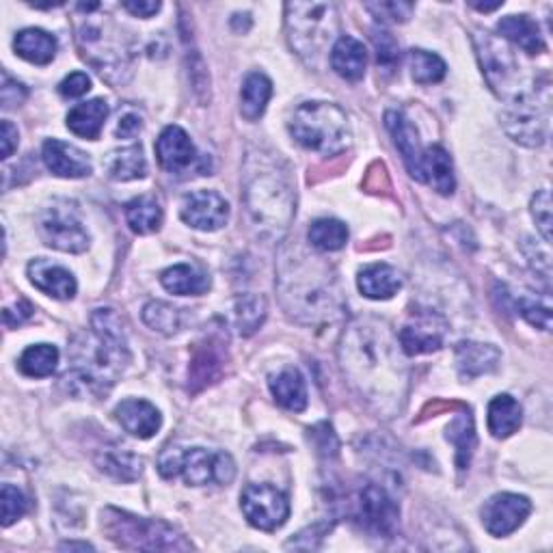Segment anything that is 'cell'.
<instances>
[{"label":"cell","instance_id":"ffe728a7","mask_svg":"<svg viewBox=\"0 0 553 553\" xmlns=\"http://www.w3.org/2000/svg\"><path fill=\"white\" fill-rule=\"evenodd\" d=\"M115 417L126 433L139 439L154 437L163 424L158 409L147 400H124L115 409Z\"/></svg>","mask_w":553,"mask_h":553},{"label":"cell","instance_id":"7bdbcfd3","mask_svg":"<svg viewBox=\"0 0 553 553\" xmlns=\"http://www.w3.org/2000/svg\"><path fill=\"white\" fill-rule=\"evenodd\" d=\"M409 67H411V76L417 85L439 83V80L445 76V70H448L441 57L433 55V52H426V50H411Z\"/></svg>","mask_w":553,"mask_h":553},{"label":"cell","instance_id":"f5cc1de1","mask_svg":"<svg viewBox=\"0 0 553 553\" xmlns=\"http://www.w3.org/2000/svg\"><path fill=\"white\" fill-rule=\"evenodd\" d=\"M141 128H143L141 117L134 115V113H128L126 117L119 119L115 132H117L119 139H134L141 132Z\"/></svg>","mask_w":553,"mask_h":553},{"label":"cell","instance_id":"b9f144b4","mask_svg":"<svg viewBox=\"0 0 553 553\" xmlns=\"http://www.w3.org/2000/svg\"><path fill=\"white\" fill-rule=\"evenodd\" d=\"M143 320L145 325L163 333V335H173L178 333L184 325V316L178 307H173L163 301H152L143 307Z\"/></svg>","mask_w":553,"mask_h":553},{"label":"cell","instance_id":"484cf974","mask_svg":"<svg viewBox=\"0 0 553 553\" xmlns=\"http://www.w3.org/2000/svg\"><path fill=\"white\" fill-rule=\"evenodd\" d=\"M106 117H109V104L102 98H96L76 104L74 109L67 113V128H70L76 137L96 141L104 128Z\"/></svg>","mask_w":553,"mask_h":553},{"label":"cell","instance_id":"681fc988","mask_svg":"<svg viewBox=\"0 0 553 553\" xmlns=\"http://www.w3.org/2000/svg\"><path fill=\"white\" fill-rule=\"evenodd\" d=\"M91 89V80L87 74L83 72H74L67 76L63 83L59 85V91H61V96L65 98H80V96H85V93Z\"/></svg>","mask_w":553,"mask_h":553},{"label":"cell","instance_id":"8992f818","mask_svg":"<svg viewBox=\"0 0 553 553\" xmlns=\"http://www.w3.org/2000/svg\"><path fill=\"white\" fill-rule=\"evenodd\" d=\"M337 9L331 3H288L286 29L292 50L305 63L316 65L337 35Z\"/></svg>","mask_w":553,"mask_h":553},{"label":"cell","instance_id":"7dc6e473","mask_svg":"<svg viewBox=\"0 0 553 553\" xmlns=\"http://www.w3.org/2000/svg\"><path fill=\"white\" fill-rule=\"evenodd\" d=\"M372 42H374V48H376V59H379V65L383 67H394L396 61H398V44L396 39L391 37L389 31L385 29H374L372 31Z\"/></svg>","mask_w":553,"mask_h":553},{"label":"cell","instance_id":"74e56055","mask_svg":"<svg viewBox=\"0 0 553 553\" xmlns=\"http://www.w3.org/2000/svg\"><path fill=\"white\" fill-rule=\"evenodd\" d=\"M448 441L454 443L456 448V467L465 471L471 463V456H474L476 450V430H474V420H471L469 411L458 413L454 420L448 426Z\"/></svg>","mask_w":553,"mask_h":553},{"label":"cell","instance_id":"52a82bcc","mask_svg":"<svg viewBox=\"0 0 553 553\" xmlns=\"http://www.w3.org/2000/svg\"><path fill=\"white\" fill-rule=\"evenodd\" d=\"M78 46L83 59L96 67L102 78L113 85L126 83L132 55L126 39L109 18L93 20L91 13H87V22L78 29Z\"/></svg>","mask_w":553,"mask_h":553},{"label":"cell","instance_id":"e0dca14e","mask_svg":"<svg viewBox=\"0 0 553 553\" xmlns=\"http://www.w3.org/2000/svg\"><path fill=\"white\" fill-rule=\"evenodd\" d=\"M158 163L171 175H184L191 169L204 171L201 156L197 154L191 137L180 126H169L156 141Z\"/></svg>","mask_w":553,"mask_h":553},{"label":"cell","instance_id":"7c38bea8","mask_svg":"<svg viewBox=\"0 0 553 553\" xmlns=\"http://www.w3.org/2000/svg\"><path fill=\"white\" fill-rule=\"evenodd\" d=\"M247 521L262 532H275L290 517V502L271 484H249L240 497Z\"/></svg>","mask_w":553,"mask_h":553},{"label":"cell","instance_id":"4316f807","mask_svg":"<svg viewBox=\"0 0 553 553\" xmlns=\"http://www.w3.org/2000/svg\"><path fill=\"white\" fill-rule=\"evenodd\" d=\"M357 283L363 296H368V299L374 301H385L391 299V296L402 288V277L394 266L372 264L359 273Z\"/></svg>","mask_w":553,"mask_h":553},{"label":"cell","instance_id":"bcb514c9","mask_svg":"<svg viewBox=\"0 0 553 553\" xmlns=\"http://www.w3.org/2000/svg\"><path fill=\"white\" fill-rule=\"evenodd\" d=\"M532 217L538 225V232L545 238V242L549 245L551 242V195L547 188L543 191H538L532 199Z\"/></svg>","mask_w":553,"mask_h":553},{"label":"cell","instance_id":"d6a6232c","mask_svg":"<svg viewBox=\"0 0 553 553\" xmlns=\"http://www.w3.org/2000/svg\"><path fill=\"white\" fill-rule=\"evenodd\" d=\"M523 420L521 404L512 396H497L489 404V430L495 439H506L517 433Z\"/></svg>","mask_w":553,"mask_h":553},{"label":"cell","instance_id":"83f0119b","mask_svg":"<svg viewBox=\"0 0 553 553\" xmlns=\"http://www.w3.org/2000/svg\"><path fill=\"white\" fill-rule=\"evenodd\" d=\"M422 182H428L441 195L454 193V169L448 152L439 145L422 152Z\"/></svg>","mask_w":553,"mask_h":553},{"label":"cell","instance_id":"8fae6325","mask_svg":"<svg viewBox=\"0 0 553 553\" xmlns=\"http://www.w3.org/2000/svg\"><path fill=\"white\" fill-rule=\"evenodd\" d=\"M39 229L46 245L52 249H59L65 253H83L89 247V234L80 221L78 212L67 201H57L46 212L42 221H39Z\"/></svg>","mask_w":553,"mask_h":553},{"label":"cell","instance_id":"ac0fdd59","mask_svg":"<svg viewBox=\"0 0 553 553\" xmlns=\"http://www.w3.org/2000/svg\"><path fill=\"white\" fill-rule=\"evenodd\" d=\"M182 219L199 232H217L229 219V206L219 193L197 191L184 197Z\"/></svg>","mask_w":553,"mask_h":553},{"label":"cell","instance_id":"f546056e","mask_svg":"<svg viewBox=\"0 0 553 553\" xmlns=\"http://www.w3.org/2000/svg\"><path fill=\"white\" fill-rule=\"evenodd\" d=\"M18 55L35 65H48L57 55V39L42 29H24L13 42Z\"/></svg>","mask_w":553,"mask_h":553},{"label":"cell","instance_id":"60d3db41","mask_svg":"<svg viewBox=\"0 0 553 553\" xmlns=\"http://www.w3.org/2000/svg\"><path fill=\"white\" fill-rule=\"evenodd\" d=\"M236 327L242 335H253L266 318V299L260 294H242L236 299Z\"/></svg>","mask_w":553,"mask_h":553},{"label":"cell","instance_id":"ba28073f","mask_svg":"<svg viewBox=\"0 0 553 553\" xmlns=\"http://www.w3.org/2000/svg\"><path fill=\"white\" fill-rule=\"evenodd\" d=\"M102 528L109 534L111 541L128 551H186L193 549V545L184 541V536L175 532L171 525L156 521V519H143L130 512L106 508Z\"/></svg>","mask_w":553,"mask_h":553},{"label":"cell","instance_id":"8d00e7d4","mask_svg":"<svg viewBox=\"0 0 553 553\" xmlns=\"http://www.w3.org/2000/svg\"><path fill=\"white\" fill-rule=\"evenodd\" d=\"M98 467L121 482H134L143 471V461L128 450L106 448L98 454Z\"/></svg>","mask_w":553,"mask_h":553},{"label":"cell","instance_id":"9c48e42d","mask_svg":"<svg viewBox=\"0 0 553 553\" xmlns=\"http://www.w3.org/2000/svg\"><path fill=\"white\" fill-rule=\"evenodd\" d=\"M158 471L163 478L184 476L193 487L201 484H229L236 476V465L227 452H212L204 448H169L160 454Z\"/></svg>","mask_w":553,"mask_h":553},{"label":"cell","instance_id":"ab89813d","mask_svg":"<svg viewBox=\"0 0 553 553\" xmlns=\"http://www.w3.org/2000/svg\"><path fill=\"white\" fill-rule=\"evenodd\" d=\"M307 238L318 251H340L348 240V227L337 219H320L309 227Z\"/></svg>","mask_w":553,"mask_h":553},{"label":"cell","instance_id":"d590c367","mask_svg":"<svg viewBox=\"0 0 553 553\" xmlns=\"http://www.w3.org/2000/svg\"><path fill=\"white\" fill-rule=\"evenodd\" d=\"M126 219L137 234H154L163 225V208L152 195L132 199L126 206Z\"/></svg>","mask_w":553,"mask_h":553},{"label":"cell","instance_id":"ee69618b","mask_svg":"<svg viewBox=\"0 0 553 553\" xmlns=\"http://www.w3.org/2000/svg\"><path fill=\"white\" fill-rule=\"evenodd\" d=\"M512 307L517 314L530 322L532 327L549 331L551 329V307L549 303H541L532 299V296H521V299H512Z\"/></svg>","mask_w":553,"mask_h":553},{"label":"cell","instance_id":"2e32d148","mask_svg":"<svg viewBox=\"0 0 553 553\" xmlns=\"http://www.w3.org/2000/svg\"><path fill=\"white\" fill-rule=\"evenodd\" d=\"M532 504L528 497L515 493H497L482 506V523L491 536H508L528 519Z\"/></svg>","mask_w":553,"mask_h":553},{"label":"cell","instance_id":"4fadbf2b","mask_svg":"<svg viewBox=\"0 0 553 553\" xmlns=\"http://www.w3.org/2000/svg\"><path fill=\"white\" fill-rule=\"evenodd\" d=\"M448 335V322L433 309H415L400 329V346L407 355L435 353Z\"/></svg>","mask_w":553,"mask_h":553},{"label":"cell","instance_id":"5b68a950","mask_svg":"<svg viewBox=\"0 0 553 553\" xmlns=\"http://www.w3.org/2000/svg\"><path fill=\"white\" fill-rule=\"evenodd\" d=\"M294 141L305 150L322 156H335L350 145L348 117L337 104L305 102L290 121Z\"/></svg>","mask_w":553,"mask_h":553},{"label":"cell","instance_id":"d4e9b609","mask_svg":"<svg viewBox=\"0 0 553 553\" xmlns=\"http://www.w3.org/2000/svg\"><path fill=\"white\" fill-rule=\"evenodd\" d=\"M368 65V52L359 39L344 35L335 42L331 50V67L335 74H340L346 80H359L366 74Z\"/></svg>","mask_w":553,"mask_h":553},{"label":"cell","instance_id":"836d02e7","mask_svg":"<svg viewBox=\"0 0 553 553\" xmlns=\"http://www.w3.org/2000/svg\"><path fill=\"white\" fill-rule=\"evenodd\" d=\"M273 96V83L264 74H249L240 91V113L245 119L255 121L266 111V104Z\"/></svg>","mask_w":553,"mask_h":553},{"label":"cell","instance_id":"f907efd6","mask_svg":"<svg viewBox=\"0 0 553 553\" xmlns=\"http://www.w3.org/2000/svg\"><path fill=\"white\" fill-rule=\"evenodd\" d=\"M309 433H312V435H316V437H320V441L318 439H314V443H316V450L320 452V454H335L337 452V439H335V435H333V428L329 426V424H318L316 428H312V430H309Z\"/></svg>","mask_w":553,"mask_h":553},{"label":"cell","instance_id":"7402d4cb","mask_svg":"<svg viewBox=\"0 0 553 553\" xmlns=\"http://www.w3.org/2000/svg\"><path fill=\"white\" fill-rule=\"evenodd\" d=\"M499 361H502V353L493 344L461 342L456 346V368L465 381L497 370Z\"/></svg>","mask_w":553,"mask_h":553},{"label":"cell","instance_id":"6da1fadb","mask_svg":"<svg viewBox=\"0 0 553 553\" xmlns=\"http://www.w3.org/2000/svg\"><path fill=\"white\" fill-rule=\"evenodd\" d=\"M340 361L348 383L381 417H394L407 400L409 374L398 344L385 322L357 318L340 344Z\"/></svg>","mask_w":553,"mask_h":553},{"label":"cell","instance_id":"7a4b0ae2","mask_svg":"<svg viewBox=\"0 0 553 553\" xmlns=\"http://www.w3.org/2000/svg\"><path fill=\"white\" fill-rule=\"evenodd\" d=\"M130 361L128 344L115 309H96L91 316V335L74 346V370L63 376V385L76 396L106 394Z\"/></svg>","mask_w":553,"mask_h":553},{"label":"cell","instance_id":"db71d44e","mask_svg":"<svg viewBox=\"0 0 553 553\" xmlns=\"http://www.w3.org/2000/svg\"><path fill=\"white\" fill-rule=\"evenodd\" d=\"M124 9H128L132 16L152 18L160 11V3H154V0H126Z\"/></svg>","mask_w":553,"mask_h":553},{"label":"cell","instance_id":"cb8c5ba5","mask_svg":"<svg viewBox=\"0 0 553 553\" xmlns=\"http://www.w3.org/2000/svg\"><path fill=\"white\" fill-rule=\"evenodd\" d=\"M223 363H225V355L221 344H217L214 340L199 344V348L195 350V357L191 361V368H188V387L193 391H199L201 387L217 381L223 372Z\"/></svg>","mask_w":553,"mask_h":553},{"label":"cell","instance_id":"3957f363","mask_svg":"<svg viewBox=\"0 0 553 553\" xmlns=\"http://www.w3.org/2000/svg\"><path fill=\"white\" fill-rule=\"evenodd\" d=\"M279 292L288 312L301 322L333 320L340 314V294L329 268L303 253H283Z\"/></svg>","mask_w":553,"mask_h":553},{"label":"cell","instance_id":"f35d334b","mask_svg":"<svg viewBox=\"0 0 553 553\" xmlns=\"http://www.w3.org/2000/svg\"><path fill=\"white\" fill-rule=\"evenodd\" d=\"M59 350L52 344H35L26 348L20 357V370L31 379H44L57 370Z\"/></svg>","mask_w":553,"mask_h":553},{"label":"cell","instance_id":"9f6ffc18","mask_svg":"<svg viewBox=\"0 0 553 553\" xmlns=\"http://www.w3.org/2000/svg\"><path fill=\"white\" fill-rule=\"evenodd\" d=\"M502 5H504V3H499V0H497V3H491V5H487V3H474V7H476L478 11H495V9H499Z\"/></svg>","mask_w":553,"mask_h":553},{"label":"cell","instance_id":"6f0895ef","mask_svg":"<svg viewBox=\"0 0 553 553\" xmlns=\"http://www.w3.org/2000/svg\"><path fill=\"white\" fill-rule=\"evenodd\" d=\"M61 549H91V545H87V543H67V545H61Z\"/></svg>","mask_w":553,"mask_h":553},{"label":"cell","instance_id":"277c9868","mask_svg":"<svg viewBox=\"0 0 553 553\" xmlns=\"http://www.w3.org/2000/svg\"><path fill=\"white\" fill-rule=\"evenodd\" d=\"M245 206L258 234L266 240L286 236L294 219V188L288 173L266 158H251L245 175Z\"/></svg>","mask_w":553,"mask_h":553},{"label":"cell","instance_id":"c3c4849f","mask_svg":"<svg viewBox=\"0 0 553 553\" xmlns=\"http://www.w3.org/2000/svg\"><path fill=\"white\" fill-rule=\"evenodd\" d=\"M366 9L379 22H407L413 13L411 3H368Z\"/></svg>","mask_w":553,"mask_h":553},{"label":"cell","instance_id":"f1b7e54d","mask_svg":"<svg viewBox=\"0 0 553 553\" xmlns=\"http://www.w3.org/2000/svg\"><path fill=\"white\" fill-rule=\"evenodd\" d=\"M271 391L283 409L299 413L307 407V387L299 370L286 368L271 379Z\"/></svg>","mask_w":553,"mask_h":553},{"label":"cell","instance_id":"d6986e66","mask_svg":"<svg viewBox=\"0 0 553 553\" xmlns=\"http://www.w3.org/2000/svg\"><path fill=\"white\" fill-rule=\"evenodd\" d=\"M42 158L46 167L59 175V178H85L91 173V160L85 152H80L78 147L63 143L59 139H50L44 143Z\"/></svg>","mask_w":553,"mask_h":553},{"label":"cell","instance_id":"30bf717a","mask_svg":"<svg viewBox=\"0 0 553 553\" xmlns=\"http://www.w3.org/2000/svg\"><path fill=\"white\" fill-rule=\"evenodd\" d=\"M476 50H478L482 72L499 96L510 102L532 96V91L525 87L521 63L517 61L515 55H512V50L508 46H504L499 39L491 37L489 33H478Z\"/></svg>","mask_w":553,"mask_h":553},{"label":"cell","instance_id":"44dd1931","mask_svg":"<svg viewBox=\"0 0 553 553\" xmlns=\"http://www.w3.org/2000/svg\"><path fill=\"white\" fill-rule=\"evenodd\" d=\"M385 124H387V130L391 132V137H394V143L398 147V152L402 154V160L404 165H407L409 173L415 180L422 182V150L411 121L398 111H387Z\"/></svg>","mask_w":553,"mask_h":553},{"label":"cell","instance_id":"9a60e30c","mask_svg":"<svg viewBox=\"0 0 553 553\" xmlns=\"http://www.w3.org/2000/svg\"><path fill=\"white\" fill-rule=\"evenodd\" d=\"M359 521L374 536L391 538L398 530V517L400 510L394 499L387 495L385 489L376 487V484H368L359 495Z\"/></svg>","mask_w":553,"mask_h":553},{"label":"cell","instance_id":"f6af8a7d","mask_svg":"<svg viewBox=\"0 0 553 553\" xmlns=\"http://www.w3.org/2000/svg\"><path fill=\"white\" fill-rule=\"evenodd\" d=\"M0 502H3V525L9 528L11 523H16L20 517H24V512L29 510V499L24 497V493L11 484H5L3 493H0Z\"/></svg>","mask_w":553,"mask_h":553},{"label":"cell","instance_id":"11a10c76","mask_svg":"<svg viewBox=\"0 0 553 553\" xmlns=\"http://www.w3.org/2000/svg\"><path fill=\"white\" fill-rule=\"evenodd\" d=\"M0 145H3V158L7 160L18 147V128L11 121H3V134H0Z\"/></svg>","mask_w":553,"mask_h":553},{"label":"cell","instance_id":"5bb4252c","mask_svg":"<svg viewBox=\"0 0 553 553\" xmlns=\"http://www.w3.org/2000/svg\"><path fill=\"white\" fill-rule=\"evenodd\" d=\"M502 121L506 132L521 145L538 147L547 139V109L538 106V102H532V96L512 102L510 109L502 115Z\"/></svg>","mask_w":553,"mask_h":553},{"label":"cell","instance_id":"1f68e13d","mask_svg":"<svg viewBox=\"0 0 553 553\" xmlns=\"http://www.w3.org/2000/svg\"><path fill=\"white\" fill-rule=\"evenodd\" d=\"M497 31L502 33V37H506L508 42L517 44L525 52H530V55H536V52H541L545 48L538 24L528 16L502 18L497 24Z\"/></svg>","mask_w":553,"mask_h":553},{"label":"cell","instance_id":"e575fe53","mask_svg":"<svg viewBox=\"0 0 553 553\" xmlns=\"http://www.w3.org/2000/svg\"><path fill=\"white\" fill-rule=\"evenodd\" d=\"M106 173H109L111 180H117V182L145 178L147 160L143 156L141 145H132V147H124V150L111 152L109 158H106Z\"/></svg>","mask_w":553,"mask_h":553},{"label":"cell","instance_id":"603a6c76","mask_svg":"<svg viewBox=\"0 0 553 553\" xmlns=\"http://www.w3.org/2000/svg\"><path fill=\"white\" fill-rule=\"evenodd\" d=\"M29 277L37 290H42L48 296L67 301L74 299L76 294V279L63 266L50 264L46 260H35L29 264Z\"/></svg>","mask_w":553,"mask_h":553},{"label":"cell","instance_id":"4dcf8cb0","mask_svg":"<svg viewBox=\"0 0 553 553\" xmlns=\"http://www.w3.org/2000/svg\"><path fill=\"white\" fill-rule=\"evenodd\" d=\"M160 283H163L165 290H169L171 294L197 296L210 288V277L191 264H178L167 268V271L160 275Z\"/></svg>","mask_w":553,"mask_h":553},{"label":"cell","instance_id":"816d5d0a","mask_svg":"<svg viewBox=\"0 0 553 553\" xmlns=\"http://www.w3.org/2000/svg\"><path fill=\"white\" fill-rule=\"evenodd\" d=\"M26 100V89L24 85L11 80L7 74H3V104L5 109H11V106L22 104Z\"/></svg>","mask_w":553,"mask_h":553}]
</instances>
